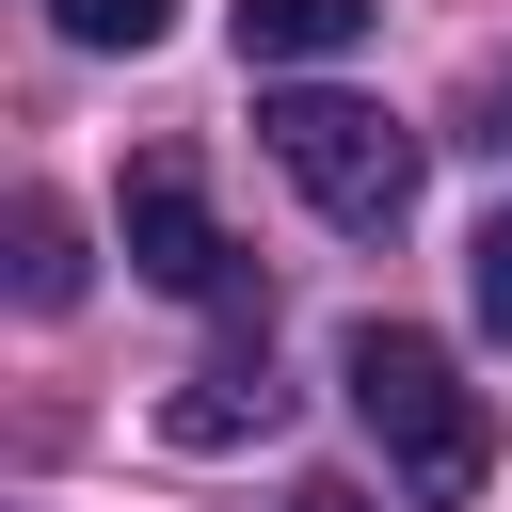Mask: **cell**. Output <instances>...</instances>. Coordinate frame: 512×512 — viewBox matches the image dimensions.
<instances>
[{"instance_id":"obj_1","label":"cell","mask_w":512,"mask_h":512,"mask_svg":"<svg viewBox=\"0 0 512 512\" xmlns=\"http://www.w3.org/2000/svg\"><path fill=\"white\" fill-rule=\"evenodd\" d=\"M336 384H352V416H368V448L400 464V496H480V464H496V416H480V384L432 352V336H400V320H368L352 352H336Z\"/></svg>"},{"instance_id":"obj_2","label":"cell","mask_w":512,"mask_h":512,"mask_svg":"<svg viewBox=\"0 0 512 512\" xmlns=\"http://www.w3.org/2000/svg\"><path fill=\"white\" fill-rule=\"evenodd\" d=\"M256 144H272V160H288V192H304L320 224H352V240H384V224L416 208V128H400V112H368V96H336V80L256 96Z\"/></svg>"},{"instance_id":"obj_3","label":"cell","mask_w":512,"mask_h":512,"mask_svg":"<svg viewBox=\"0 0 512 512\" xmlns=\"http://www.w3.org/2000/svg\"><path fill=\"white\" fill-rule=\"evenodd\" d=\"M112 240H128V272H144V288H176V304H224V288H240V240L208 224L192 160H128V208H112Z\"/></svg>"},{"instance_id":"obj_4","label":"cell","mask_w":512,"mask_h":512,"mask_svg":"<svg viewBox=\"0 0 512 512\" xmlns=\"http://www.w3.org/2000/svg\"><path fill=\"white\" fill-rule=\"evenodd\" d=\"M368 16L384 0H240V64H336L368 48Z\"/></svg>"},{"instance_id":"obj_5","label":"cell","mask_w":512,"mask_h":512,"mask_svg":"<svg viewBox=\"0 0 512 512\" xmlns=\"http://www.w3.org/2000/svg\"><path fill=\"white\" fill-rule=\"evenodd\" d=\"M16 304H80V224H64L48 192L16 208Z\"/></svg>"},{"instance_id":"obj_6","label":"cell","mask_w":512,"mask_h":512,"mask_svg":"<svg viewBox=\"0 0 512 512\" xmlns=\"http://www.w3.org/2000/svg\"><path fill=\"white\" fill-rule=\"evenodd\" d=\"M176 432H192V448H224V432H272V368H208V384L176 400Z\"/></svg>"},{"instance_id":"obj_7","label":"cell","mask_w":512,"mask_h":512,"mask_svg":"<svg viewBox=\"0 0 512 512\" xmlns=\"http://www.w3.org/2000/svg\"><path fill=\"white\" fill-rule=\"evenodd\" d=\"M48 16H64V48H160L176 0H48Z\"/></svg>"},{"instance_id":"obj_8","label":"cell","mask_w":512,"mask_h":512,"mask_svg":"<svg viewBox=\"0 0 512 512\" xmlns=\"http://www.w3.org/2000/svg\"><path fill=\"white\" fill-rule=\"evenodd\" d=\"M464 288H480V320H496V336H512V208H496V224H480V256H464Z\"/></svg>"},{"instance_id":"obj_9","label":"cell","mask_w":512,"mask_h":512,"mask_svg":"<svg viewBox=\"0 0 512 512\" xmlns=\"http://www.w3.org/2000/svg\"><path fill=\"white\" fill-rule=\"evenodd\" d=\"M288 512H368V496H352V480H304V496H288Z\"/></svg>"},{"instance_id":"obj_10","label":"cell","mask_w":512,"mask_h":512,"mask_svg":"<svg viewBox=\"0 0 512 512\" xmlns=\"http://www.w3.org/2000/svg\"><path fill=\"white\" fill-rule=\"evenodd\" d=\"M496 144H512V96H496Z\"/></svg>"}]
</instances>
